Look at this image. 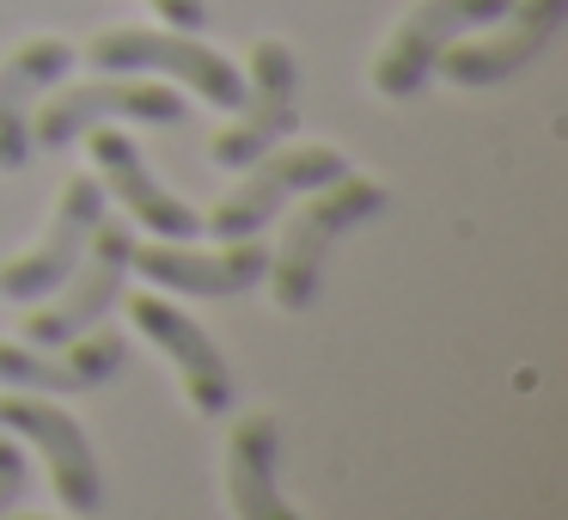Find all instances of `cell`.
<instances>
[{"label": "cell", "instance_id": "cell-2", "mask_svg": "<svg viewBox=\"0 0 568 520\" xmlns=\"http://www.w3.org/2000/svg\"><path fill=\"white\" fill-rule=\"evenodd\" d=\"M87 62L99 74H165L209 99L214 111H239L245 99V74L226 62L214 43L190 38V31H141V26H111L87 43Z\"/></svg>", "mask_w": 568, "mask_h": 520}, {"label": "cell", "instance_id": "cell-15", "mask_svg": "<svg viewBox=\"0 0 568 520\" xmlns=\"http://www.w3.org/2000/svg\"><path fill=\"white\" fill-rule=\"evenodd\" d=\"M74 74V43L62 38H31L0 62V172L31 166V117L55 80Z\"/></svg>", "mask_w": 568, "mask_h": 520}, {"label": "cell", "instance_id": "cell-14", "mask_svg": "<svg viewBox=\"0 0 568 520\" xmlns=\"http://www.w3.org/2000/svg\"><path fill=\"white\" fill-rule=\"evenodd\" d=\"M87 153H92V178L104 184V197L123 202L135 227H148L153 239H196L202 233V214L148 172L141 148L123 136V129H104V123L87 129Z\"/></svg>", "mask_w": 568, "mask_h": 520}, {"label": "cell", "instance_id": "cell-6", "mask_svg": "<svg viewBox=\"0 0 568 520\" xmlns=\"http://www.w3.org/2000/svg\"><path fill=\"white\" fill-rule=\"evenodd\" d=\"M294 92H300L294 50L275 43V38H263L257 50H251L245 99H239V111H233V129H221V136L209 141V160L221 166V172H245V166L263 160L275 141H287V136H294V123H300Z\"/></svg>", "mask_w": 568, "mask_h": 520}, {"label": "cell", "instance_id": "cell-3", "mask_svg": "<svg viewBox=\"0 0 568 520\" xmlns=\"http://www.w3.org/2000/svg\"><path fill=\"white\" fill-rule=\"evenodd\" d=\"M343 172H348V160H343V148H331V141L270 148L263 160L245 166V178H239L209 214H202V233H214L221 246L226 239H251V233H263V227L275 221V209H287L294 197H312V190H324Z\"/></svg>", "mask_w": 568, "mask_h": 520}, {"label": "cell", "instance_id": "cell-4", "mask_svg": "<svg viewBox=\"0 0 568 520\" xmlns=\"http://www.w3.org/2000/svg\"><path fill=\"white\" fill-rule=\"evenodd\" d=\"M99 123H184V99L165 80H141V74H104V80H80L62 87L38 104L31 117V148H74L87 129Z\"/></svg>", "mask_w": 568, "mask_h": 520}, {"label": "cell", "instance_id": "cell-17", "mask_svg": "<svg viewBox=\"0 0 568 520\" xmlns=\"http://www.w3.org/2000/svg\"><path fill=\"white\" fill-rule=\"evenodd\" d=\"M26 490H31V459H26V447H19L13 434L0 429V520L26 502Z\"/></svg>", "mask_w": 568, "mask_h": 520}, {"label": "cell", "instance_id": "cell-10", "mask_svg": "<svg viewBox=\"0 0 568 520\" xmlns=\"http://www.w3.org/2000/svg\"><path fill=\"white\" fill-rule=\"evenodd\" d=\"M129 361V343L116 324H92V331L68 337V343H0V386L7 392H99V386H111L116 373H123Z\"/></svg>", "mask_w": 568, "mask_h": 520}, {"label": "cell", "instance_id": "cell-19", "mask_svg": "<svg viewBox=\"0 0 568 520\" xmlns=\"http://www.w3.org/2000/svg\"><path fill=\"white\" fill-rule=\"evenodd\" d=\"M7 520H43V514H7Z\"/></svg>", "mask_w": 568, "mask_h": 520}, {"label": "cell", "instance_id": "cell-18", "mask_svg": "<svg viewBox=\"0 0 568 520\" xmlns=\"http://www.w3.org/2000/svg\"><path fill=\"white\" fill-rule=\"evenodd\" d=\"M148 7L172 31H202V26H209V0H148Z\"/></svg>", "mask_w": 568, "mask_h": 520}, {"label": "cell", "instance_id": "cell-5", "mask_svg": "<svg viewBox=\"0 0 568 520\" xmlns=\"http://www.w3.org/2000/svg\"><path fill=\"white\" fill-rule=\"evenodd\" d=\"M129 251H135L129 221H111V214H104L92 246H87V258L74 263V276H68L43 307L26 312V343L50 349V343H68V337L92 331L99 319H111L123 288H129Z\"/></svg>", "mask_w": 568, "mask_h": 520}, {"label": "cell", "instance_id": "cell-8", "mask_svg": "<svg viewBox=\"0 0 568 520\" xmlns=\"http://www.w3.org/2000/svg\"><path fill=\"white\" fill-rule=\"evenodd\" d=\"M0 429L19 434V441L38 447L43 471H50L55 496H62L68 514H92L104 496L99 459H92V441L62 404H50L43 392H0Z\"/></svg>", "mask_w": 568, "mask_h": 520}, {"label": "cell", "instance_id": "cell-16", "mask_svg": "<svg viewBox=\"0 0 568 520\" xmlns=\"http://www.w3.org/2000/svg\"><path fill=\"white\" fill-rule=\"evenodd\" d=\"M275 471H282V422L270 410H251L226 434V502L239 520H300Z\"/></svg>", "mask_w": 568, "mask_h": 520}, {"label": "cell", "instance_id": "cell-11", "mask_svg": "<svg viewBox=\"0 0 568 520\" xmlns=\"http://www.w3.org/2000/svg\"><path fill=\"white\" fill-rule=\"evenodd\" d=\"M129 319H135V331L178 368V380H184L190 404H196L202 417H226V410H233V392H239V386H233V368H226L221 343H214V337L202 331V324L190 319L178 300H165V294H135V300H129Z\"/></svg>", "mask_w": 568, "mask_h": 520}, {"label": "cell", "instance_id": "cell-12", "mask_svg": "<svg viewBox=\"0 0 568 520\" xmlns=\"http://www.w3.org/2000/svg\"><path fill=\"white\" fill-rule=\"evenodd\" d=\"M129 270H141L153 288H178V294H196V300H226L270 276V246L257 233L226 239L221 251H190V239H148V246L129 251Z\"/></svg>", "mask_w": 568, "mask_h": 520}, {"label": "cell", "instance_id": "cell-7", "mask_svg": "<svg viewBox=\"0 0 568 520\" xmlns=\"http://www.w3.org/2000/svg\"><path fill=\"white\" fill-rule=\"evenodd\" d=\"M104 202L111 197H104L99 178H68L62 197H55L50 227H43V239L0 263V300H19V307L50 300L55 288L74 276V263L87 258L92 233H99V221H104Z\"/></svg>", "mask_w": 568, "mask_h": 520}, {"label": "cell", "instance_id": "cell-9", "mask_svg": "<svg viewBox=\"0 0 568 520\" xmlns=\"http://www.w3.org/2000/svg\"><path fill=\"white\" fill-rule=\"evenodd\" d=\"M514 0H422L416 13L397 26L392 50L373 68V87L385 99H416L434 80V62L446 56V43H458L465 31H489Z\"/></svg>", "mask_w": 568, "mask_h": 520}, {"label": "cell", "instance_id": "cell-1", "mask_svg": "<svg viewBox=\"0 0 568 520\" xmlns=\"http://www.w3.org/2000/svg\"><path fill=\"white\" fill-rule=\"evenodd\" d=\"M379 209H385V190L373 184V178H355V172H343L324 190H312V202L287 221L282 246L270 251V276H263V282H270L275 307L306 312L324 288V258H331L355 227H367Z\"/></svg>", "mask_w": 568, "mask_h": 520}, {"label": "cell", "instance_id": "cell-13", "mask_svg": "<svg viewBox=\"0 0 568 520\" xmlns=\"http://www.w3.org/2000/svg\"><path fill=\"white\" fill-rule=\"evenodd\" d=\"M562 19H568V0H514L495 26L501 31H489V38H458V43H446V56L434 68H440L453 87H495V80H514L526 62H538L544 56V43L562 31Z\"/></svg>", "mask_w": 568, "mask_h": 520}]
</instances>
